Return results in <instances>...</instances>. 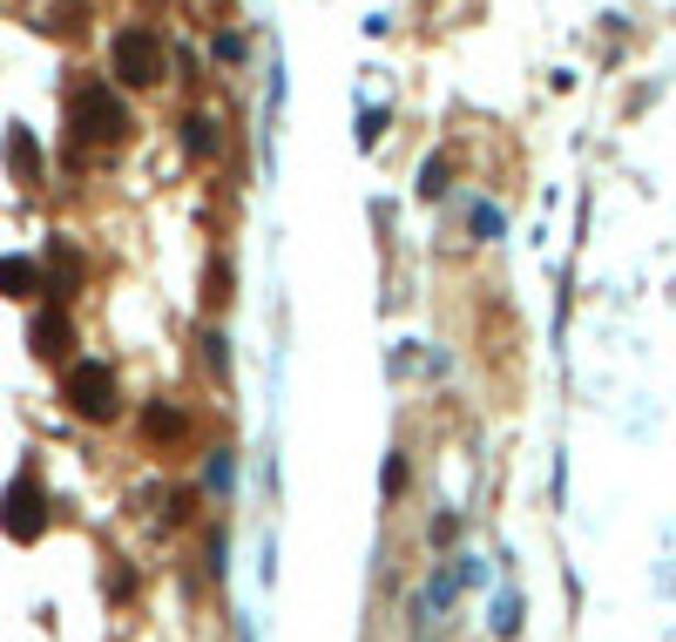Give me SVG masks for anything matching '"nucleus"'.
<instances>
[{"label":"nucleus","instance_id":"nucleus-1","mask_svg":"<svg viewBox=\"0 0 676 642\" xmlns=\"http://www.w3.org/2000/svg\"><path fill=\"white\" fill-rule=\"evenodd\" d=\"M68 129H75V149H89V142H115L123 136V102H115L108 89H82L68 108Z\"/></svg>","mask_w":676,"mask_h":642},{"label":"nucleus","instance_id":"nucleus-2","mask_svg":"<svg viewBox=\"0 0 676 642\" xmlns=\"http://www.w3.org/2000/svg\"><path fill=\"white\" fill-rule=\"evenodd\" d=\"M61 392H68V406L75 413H82V420H115V372L108 366H95V358H89V366H75L68 379H61Z\"/></svg>","mask_w":676,"mask_h":642},{"label":"nucleus","instance_id":"nucleus-3","mask_svg":"<svg viewBox=\"0 0 676 642\" xmlns=\"http://www.w3.org/2000/svg\"><path fill=\"white\" fill-rule=\"evenodd\" d=\"M42 520H48V501H42V488H34V480H14V488H8V501H0V528H8L14 541H34V535H42Z\"/></svg>","mask_w":676,"mask_h":642},{"label":"nucleus","instance_id":"nucleus-4","mask_svg":"<svg viewBox=\"0 0 676 642\" xmlns=\"http://www.w3.org/2000/svg\"><path fill=\"white\" fill-rule=\"evenodd\" d=\"M115 74H123L129 89H156V82H163V55H156L149 34H123V42H115Z\"/></svg>","mask_w":676,"mask_h":642},{"label":"nucleus","instance_id":"nucleus-5","mask_svg":"<svg viewBox=\"0 0 676 642\" xmlns=\"http://www.w3.org/2000/svg\"><path fill=\"white\" fill-rule=\"evenodd\" d=\"M142 439H149V447H183V439H190V413L183 406H142Z\"/></svg>","mask_w":676,"mask_h":642},{"label":"nucleus","instance_id":"nucleus-6","mask_svg":"<svg viewBox=\"0 0 676 642\" xmlns=\"http://www.w3.org/2000/svg\"><path fill=\"white\" fill-rule=\"evenodd\" d=\"M68 345H75V332H68L61 311H42V318H34V352H42V358H61Z\"/></svg>","mask_w":676,"mask_h":642},{"label":"nucleus","instance_id":"nucleus-7","mask_svg":"<svg viewBox=\"0 0 676 642\" xmlns=\"http://www.w3.org/2000/svg\"><path fill=\"white\" fill-rule=\"evenodd\" d=\"M379 488H386V501H400V494L413 488V460H406V454H386V467H379Z\"/></svg>","mask_w":676,"mask_h":642},{"label":"nucleus","instance_id":"nucleus-8","mask_svg":"<svg viewBox=\"0 0 676 642\" xmlns=\"http://www.w3.org/2000/svg\"><path fill=\"white\" fill-rule=\"evenodd\" d=\"M204 488H210V494H230V488H237V460H230V454H210Z\"/></svg>","mask_w":676,"mask_h":642},{"label":"nucleus","instance_id":"nucleus-9","mask_svg":"<svg viewBox=\"0 0 676 642\" xmlns=\"http://www.w3.org/2000/svg\"><path fill=\"white\" fill-rule=\"evenodd\" d=\"M34 285H42V277H34V271H27L21 257H8V264H0V291H21V298H27Z\"/></svg>","mask_w":676,"mask_h":642},{"label":"nucleus","instance_id":"nucleus-10","mask_svg":"<svg viewBox=\"0 0 676 642\" xmlns=\"http://www.w3.org/2000/svg\"><path fill=\"white\" fill-rule=\"evenodd\" d=\"M454 541H460V514L440 507V514H433V548H454Z\"/></svg>","mask_w":676,"mask_h":642},{"label":"nucleus","instance_id":"nucleus-11","mask_svg":"<svg viewBox=\"0 0 676 642\" xmlns=\"http://www.w3.org/2000/svg\"><path fill=\"white\" fill-rule=\"evenodd\" d=\"M183 136H190V149H196V156H210V149H217V136H210V123H204V115H190V123H183Z\"/></svg>","mask_w":676,"mask_h":642},{"label":"nucleus","instance_id":"nucleus-12","mask_svg":"<svg viewBox=\"0 0 676 642\" xmlns=\"http://www.w3.org/2000/svg\"><path fill=\"white\" fill-rule=\"evenodd\" d=\"M494 629H501V635L522 629V601H514V595H501V601H494Z\"/></svg>","mask_w":676,"mask_h":642},{"label":"nucleus","instance_id":"nucleus-13","mask_svg":"<svg viewBox=\"0 0 676 642\" xmlns=\"http://www.w3.org/2000/svg\"><path fill=\"white\" fill-rule=\"evenodd\" d=\"M204 358H210V379H224V366H230V358H224V339H217V332L204 339Z\"/></svg>","mask_w":676,"mask_h":642},{"label":"nucleus","instance_id":"nucleus-14","mask_svg":"<svg viewBox=\"0 0 676 642\" xmlns=\"http://www.w3.org/2000/svg\"><path fill=\"white\" fill-rule=\"evenodd\" d=\"M440 183H447V163H426V176H420V190H426V196H440Z\"/></svg>","mask_w":676,"mask_h":642}]
</instances>
